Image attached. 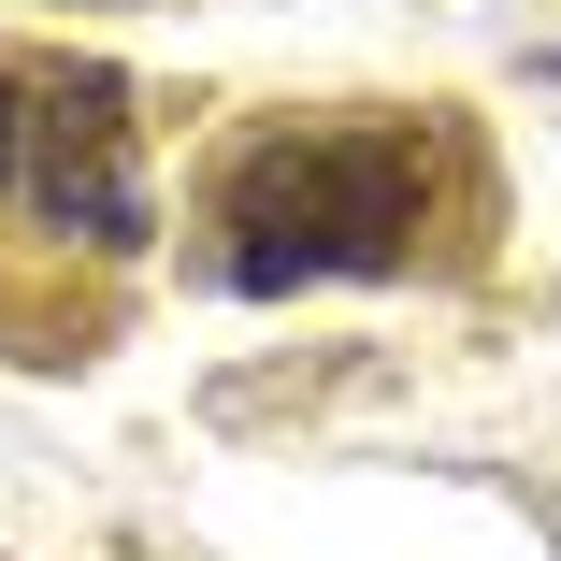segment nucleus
<instances>
[{
  "label": "nucleus",
  "instance_id": "1",
  "mask_svg": "<svg viewBox=\"0 0 561 561\" xmlns=\"http://www.w3.org/2000/svg\"><path fill=\"white\" fill-rule=\"evenodd\" d=\"M490 173L432 101H331V116H260L202 173V274L231 302L288 288H375L417 274L446 216H476Z\"/></svg>",
  "mask_w": 561,
  "mask_h": 561
},
{
  "label": "nucleus",
  "instance_id": "3",
  "mask_svg": "<svg viewBox=\"0 0 561 561\" xmlns=\"http://www.w3.org/2000/svg\"><path fill=\"white\" fill-rule=\"evenodd\" d=\"M547 72H561V44H547Z\"/></svg>",
  "mask_w": 561,
  "mask_h": 561
},
{
  "label": "nucleus",
  "instance_id": "2",
  "mask_svg": "<svg viewBox=\"0 0 561 561\" xmlns=\"http://www.w3.org/2000/svg\"><path fill=\"white\" fill-rule=\"evenodd\" d=\"M0 202L30 231L87 245V260H145L159 245V187H145L130 72L58 58V44H0Z\"/></svg>",
  "mask_w": 561,
  "mask_h": 561
}]
</instances>
